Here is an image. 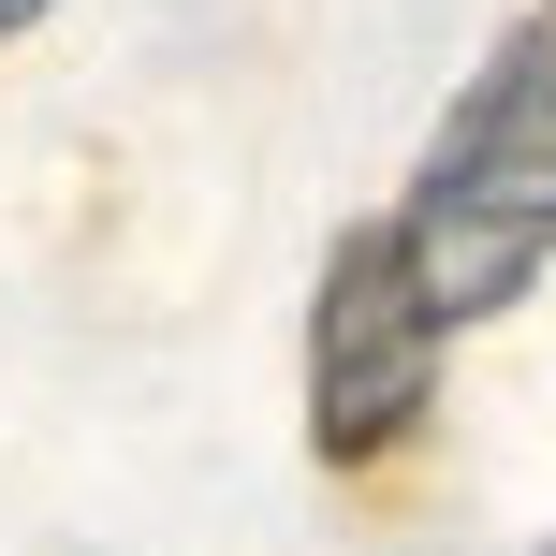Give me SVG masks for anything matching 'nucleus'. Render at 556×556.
Here are the masks:
<instances>
[{"mask_svg": "<svg viewBox=\"0 0 556 556\" xmlns=\"http://www.w3.org/2000/svg\"><path fill=\"white\" fill-rule=\"evenodd\" d=\"M542 29H556V0H542Z\"/></svg>", "mask_w": 556, "mask_h": 556, "instance_id": "20e7f679", "label": "nucleus"}, {"mask_svg": "<svg viewBox=\"0 0 556 556\" xmlns=\"http://www.w3.org/2000/svg\"><path fill=\"white\" fill-rule=\"evenodd\" d=\"M542 556H556V542H542Z\"/></svg>", "mask_w": 556, "mask_h": 556, "instance_id": "39448f33", "label": "nucleus"}, {"mask_svg": "<svg viewBox=\"0 0 556 556\" xmlns=\"http://www.w3.org/2000/svg\"><path fill=\"white\" fill-rule=\"evenodd\" d=\"M425 395H440V307L410 293L395 220H366L323 250V293H307V440L366 469L425 425Z\"/></svg>", "mask_w": 556, "mask_h": 556, "instance_id": "f03ea898", "label": "nucleus"}, {"mask_svg": "<svg viewBox=\"0 0 556 556\" xmlns=\"http://www.w3.org/2000/svg\"><path fill=\"white\" fill-rule=\"evenodd\" d=\"M29 15H45V0H0V45H15V29H29Z\"/></svg>", "mask_w": 556, "mask_h": 556, "instance_id": "7ed1b4c3", "label": "nucleus"}, {"mask_svg": "<svg viewBox=\"0 0 556 556\" xmlns=\"http://www.w3.org/2000/svg\"><path fill=\"white\" fill-rule=\"evenodd\" d=\"M395 250H410V293L454 323L513 307L556 264V29H513L469 74V103L440 117L410 205H395Z\"/></svg>", "mask_w": 556, "mask_h": 556, "instance_id": "f257e3e1", "label": "nucleus"}]
</instances>
